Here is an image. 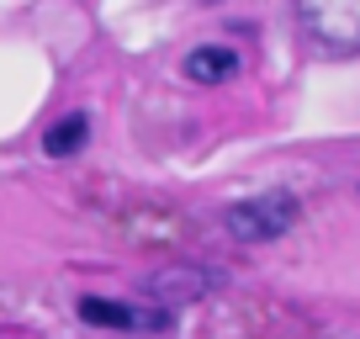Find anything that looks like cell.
I'll list each match as a JSON object with an SVG mask.
<instances>
[{
    "instance_id": "6da1fadb",
    "label": "cell",
    "mask_w": 360,
    "mask_h": 339,
    "mask_svg": "<svg viewBox=\"0 0 360 339\" xmlns=\"http://www.w3.org/2000/svg\"><path fill=\"white\" fill-rule=\"evenodd\" d=\"M307 43L323 53H355L360 48V0H292Z\"/></svg>"
},
{
    "instance_id": "7a4b0ae2",
    "label": "cell",
    "mask_w": 360,
    "mask_h": 339,
    "mask_svg": "<svg viewBox=\"0 0 360 339\" xmlns=\"http://www.w3.org/2000/svg\"><path fill=\"white\" fill-rule=\"evenodd\" d=\"M228 234L238 244H265V238H281L286 228L297 223V196L292 191H265V196H249V202H233L223 212Z\"/></svg>"
},
{
    "instance_id": "3957f363",
    "label": "cell",
    "mask_w": 360,
    "mask_h": 339,
    "mask_svg": "<svg viewBox=\"0 0 360 339\" xmlns=\"http://www.w3.org/2000/svg\"><path fill=\"white\" fill-rule=\"evenodd\" d=\"M79 318L96 328H169L165 307H127V302H106V297H85Z\"/></svg>"
},
{
    "instance_id": "277c9868",
    "label": "cell",
    "mask_w": 360,
    "mask_h": 339,
    "mask_svg": "<svg viewBox=\"0 0 360 339\" xmlns=\"http://www.w3.org/2000/svg\"><path fill=\"white\" fill-rule=\"evenodd\" d=\"M233 75H238L233 48H196V53H186V79H196V85H223Z\"/></svg>"
},
{
    "instance_id": "5b68a950",
    "label": "cell",
    "mask_w": 360,
    "mask_h": 339,
    "mask_svg": "<svg viewBox=\"0 0 360 339\" xmlns=\"http://www.w3.org/2000/svg\"><path fill=\"white\" fill-rule=\"evenodd\" d=\"M85 138H90V117L69 112V117H58V122L43 133V148H48V159H69V154L85 148Z\"/></svg>"
}]
</instances>
